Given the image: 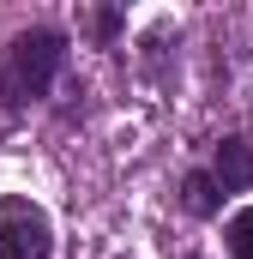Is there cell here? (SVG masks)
I'll list each match as a JSON object with an SVG mask.
<instances>
[{
    "label": "cell",
    "mask_w": 253,
    "mask_h": 259,
    "mask_svg": "<svg viewBox=\"0 0 253 259\" xmlns=\"http://www.w3.org/2000/svg\"><path fill=\"white\" fill-rule=\"evenodd\" d=\"M211 181H217V193H247L253 187V151H247V139H223V145H217Z\"/></svg>",
    "instance_id": "obj_3"
},
{
    "label": "cell",
    "mask_w": 253,
    "mask_h": 259,
    "mask_svg": "<svg viewBox=\"0 0 253 259\" xmlns=\"http://www.w3.org/2000/svg\"><path fill=\"white\" fill-rule=\"evenodd\" d=\"M66 66V36L61 30H24L6 55V72H0V97L6 103H24V97H43L55 84V72Z\"/></svg>",
    "instance_id": "obj_1"
},
{
    "label": "cell",
    "mask_w": 253,
    "mask_h": 259,
    "mask_svg": "<svg viewBox=\"0 0 253 259\" xmlns=\"http://www.w3.org/2000/svg\"><path fill=\"white\" fill-rule=\"evenodd\" d=\"M229 253H235V259H253V205L229 217Z\"/></svg>",
    "instance_id": "obj_5"
},
{
    "label": "cell",
    "mask_w": 253,
    "mask_h": 259,
    "mask_svg": "<svg viewBox=\"0 0 253 259\" xmlns=\"http://www.w3.org/2000/svg\"><path fill=\"white\" fill-rule=\"evenodd\" d=\"M181 205H187L193 217H217L223 193H217V181H211V175H187V181H181Z\"/></svg>",
    "instance_id": "obj_4"
},
{
    "label": "cell",
    "mask_w": 253,
    "mask_h": 259,
    "mask_svg": "<svg viewBox=\"0 0 253 259\" xmlns=\"http://www.w3.org/2000/svg\"><path fill=\"white\" fill-rule=\"evenodd\" d=\"M49 217L30 199H0V259H49Z\"/></svg>",
    "instance_id": "obj_2"
},
{
    "label": "cell",
    "mask_w": 253,
    "mask_h": 259,
    "mask_svg": "<svg viewBox=\"0 0 253 259\" xmlns=\"http://www.w3.org/2000/svg\"><path fill=\"white\" fill-rule=\"evenodd\" d=\"M91 30H97L103 42H115V36H121V12H115V6H97V18H91Z\"/></svg>",
    "instance_id": "obj_6"
}]
</instances>
